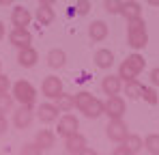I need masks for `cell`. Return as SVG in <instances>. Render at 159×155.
Masks as SVG:
<instances>
[{"label": "cell", "instance_id": "6da1fadb", "mask_svg": "<svg viewBox=\"0 0 159 155\" xmlns=\"http://www.w3.org/2000/svg\"><path fill=\"white\" fill-rule=\"evenodd\" d=\"M144 67H146L144 56H140L138 52H133V54H129V56L120 63V67H118V76H120L123 82H129V80H135V78L140 76V73L144 71Z\"/></svg>", "mask_w": 159, "mask_h": 155}, {"label": "cell", "instance_id": "7a4b0ae2", "mask_svg": "<svg viewBox=\"0 0 159 155\" xmlns=\"http://www.w3.org/2000/svg\"><path fill=\"white\" fill-rule=\"evenodd\" d=\"M127 43L133 50H142L148 45V35H146V22L142 17H135L129 22L127 28Z\"/></svg>", "mask_w": 159, "mask_h": 155}, {"label": "cell", "instance_id": "3957f363", "mask_svg": "<svg viewBox=\"0 0 159 155\" xmlns=\"http://www.w3.org/2000/svg\"><path fill=\"white\" fill-rule=\"evenodd\" d=\"M11 91H13V99H17V103L32 106L34 99H37V91H34V86H32L28 80H17V82L11 86Z\"/></svg>", "mask_w": 159, "mask_h": 155}, {"label": "cell", "instance_id": "277c9868", "mask_svg": "<svg viewBox=\"0 0 159 155\" xmlns=\"http://www.w3.org/2000/svg\"><path fill=\"white\" fill-rule=\"evenodd\" d=\"M78 129H80V123H78V116H75V114H71V112H65L62 116H58V125H56V131H58L62 138H67V136L75 134Z\"/></svg>", "mask_w": 159, "mask_h": 155}, {"label": "cell", "instance_id": "5b68a950", "mask_svg": "<svg viewBox=\"0 0 159 155\" xmlns=\"http://www.w3.org/2000/svg\"><path fill=\"white\" fill-rule=\"evenodd\" d=\"M34 121V112H32V106H20L15 112H13V125L17 129H28Z\"/></svg>", "mask_w": 159, "mask_h": 155}, {"label": "cell", "instance_id": "8992f818", "mask_svg": "<svg viewBox=\"0 0 159 155\" xmlns=\"http://www.w3.org/2000/svg\"><path fill=\"white\" fill-rule=\"evenodd\" d=\"M125 110H127L125 99H120L118 95H110L107 101H106V110H103V114L110 116V119H123Z\"/></svg>", "mask_w": 159, "mask_h": 155}, {"label": "cell", "instance_id": "52a82bcc", "mask_svg": "<svg viewBox=\"0 0 159 155\" xmlns=\"http://www.w3.org/2000/svg\"><path fill=\"white\" fill-rule=\"evenodd\" d=\"M106 134L112 142H123L129 131H127V125H125L123 119H110V123H107V127H106Z\"/></svg>", "mask_w": 159, "mask_h": 155}, {"label": "cell", "instance_id": "ba28073f", "mask_svg": "<svg viewBox=\"0 0 159 155\" xmlns=\"http://www.w3.org/2000/svg\"><path fill=\"white\" fill-rule=\"evenodd\" d=\"M62 93V80L56 76H48L41 84V95L48 97V99H56L58 95Z\"/></svg>", "mask_w": 159, "mask_h": 155}, {"label": "cell", "instance_id": "9c48e42d", "mask_svg": "<svg viewBox=\"0 0 159 155\" xmlns=\"http://www.w3.org/2000/svg\"><path fill=\"white\" fill-rule=\"evenodd\" d=\"M65 151L71 155H82L86 151V138L82 136V134H71V136H67L65 138Z\"/></svg>", "mask_w": 159, "mask_h": 155}, {"label": "cell", "instance_id": "30bf717a", "mask_svg": "<svg viewBox=\"0 0 159 155\" xmlns=\"http://www.w3.org/2000/svg\"><path fill=\"white\" fill-rule=\"evenodd\" d=\"M9 41L15 45V48H30V43H32V35H30V30L28 28H15L13 26V30L9 32Z\"/></svg>", "mask_w": 159, "mask_h": 155}, {"label": "cell", "instance_id": "8fae6325", "mask_svg": "<svg viewBox=\"0 0 159 155\" xmlns=\"http://www.w3.org/2000/svg\"><path fill=\"white\" fill-rule=\"evenodd\" d=\"M58 116H60V110L56 103H41L37 108V119L41 123H54V121H58Z\"/></svg>", "mask_w": 159, "mask_h": 155}, {"label": "cell", "instance_id": "7c38bea8", "mask_svg": "<svg viewBox=\"0 0 159 155\" xmlns=\"http://www.w3.org/2000/svg\"><path fill=\"white\" fill-rule=\"evenodd\" d=\"M30 20H32V15H30V11L26 7H15L11 11V24L15 28H26L30 24Z\"/></svg>", "mask_w": 159, "mask_h": 155}, {"label": "cell", "instance_id": "4fadbf2b", "mask_svg": "<svg viewBox=\"0 0 159 155\" xmlns=\"http://www.w3.org/2000/svg\"><path fill=\"white\" fill-rule=\"evenodd\" d=\"M120 15H123L127 22H131L135 17H142V7H140V2H135V0H123Z\"/></svg>", "mask_w": 159, "mask_h": 155}, {"label": "cell", "instance_id": "5bb4252c", "mask_svg": "<svg viewBox=\"0 0 159 155\" xmlns=\"http://www.w3.org/2000/svg\"><path fill=\"white\" fill-rule=\"evenodd\" d=\"M37 60H39V54H37V50H34L32 45H30V48H22L20 54H17V63H20L22 67H26V69L34 67Z\"/></svg>", "mask_w": 159, "mask_h": 155}, {"label": "cell", "instance_id": "9a60e30c", "mask_svg": "<svg viewBox=\"0 0 159 155\" xmlns=\"http://www.w3.org/2000/svg\"><path fill=\"white\" fill-rule=\"evenodd\" d=\"M120 84H123L120 76H106L101 80V91L106 93L107 97L110 95H118L120 93Z\"/></svg>", "mask_w": 159, "mask_h": 155}, {"label": "cell", "instance_id": "2e32d148", "mask_svg": "<svg viewBox=\"0 0 159 155\" xmlns=\"http://www.w3.org/2000/svg\"><path fill=\"white\" fill-rule=\"evenodd\" d=\"M107 24L106 22H101V20H95L93 24L88 26V37H90V41H103L107 37Z\"/></svg>", "mask_w": 159, "mask_h": 155}, {"label": "cell", "instance_id": "e0dca14e", "mask_svg": "<svg viewBox=\"0 0 159 155\" xmlns=\"http://www.w3.org/2000/svg\"><path fill=\"white\" fill-rule=\"evenodd\" d=\"M34 17H37V22L41 26H50L54 22V17H56V13H54V9L50 4H39V9L34 11Z\"/></svg>", "mask_w": 159, "mask_h": 155}, {"label": "cell", "instance_id": "ac0fdd59", "mask_svg": "<svg viewBox=\"0 0 159 155\" xmlns=\"http://www.w3.org/2000/svg\"><path fill=\"white\" fill-rule=\"evenodd\" d=\"M95 65L99 67V69H110L112 65H114V52L112 50H97L95 54Z\"/></svg>", "mask_w": 159, "mask_h": 155}, {"label": "cell", "instance_id": "d6986e66", "mask_svg": "<svg viewBox=\"0 0 159 155\" xmlns=\"http://www.w3.org/2000/svg\"><path fill=\"white\" fill-rule=\"evenodd\" d=\"M103 110H106V103L99 101L97 97H93L90 103L84 108V116H86V119H97V116H101V114H103Z\"/></svg>", "mask_w": 159, "mask_h": 155}, {"label": "cell", "instance_id": "ffe728a7", "mask_svg": "<svg viewBox=\"0 0 159 155\" xmlns=\"http://www.w3.org/2000/svg\"><path fill=\"white\" fill-rule=\"evenodd\" d=\"M65 63H67V54L65 50H50L48 52V65L52 67V69H60V67H65Z\"/></svg>", "mask_w": 159, "mask_h": 155}, {"label": "cell", "instance_id": "44dd1931", "mask_svg": "<svg viewBox=\"0 0 159 155\" xmlns=\"http://www.w3.org/2000/svg\"><path fill=\"white\" fill-rule=\"evenodd\" d=\"M123 144L127 147L129 155L140 153V151L144 149V140H142L140 136H135V134H127V136H125V140H123Z\"/></svg>", "mask_w": 159, "mask_h": 155}, {"label": "cell", "instance_id": "7402d4cb", "mask_svg": "<svg viewBox=\"0 0 159 155\" xmlns=\"http://www.w3.org/2000/svg\"><path fill=\"white\" fill-rule=\"evenodd\" d=\"M34 142L45 151V149H50V147H54V142H56V138H54V134L50 131V129H39L37 131V136H34Z\"/></svg>", "mask_w": 159, "mask_h": 155}, {"label": "cell", "instance_id": "603a6c76", "mask_svg": "<svg viewBox=\"0 0 159 155\" xmlns=\"http://www.w3.org/2000/svg\"><path fill=\"white\" fill-rule=\"evenodd\" d=\"M54 101H56V106H58L60 112H71V110L75 108V95H67V93L62 91Z\"/></svg>", "mask_w": 159, "mask_h": 155}, {"label": "cell", "instance_id": "cb8c5ba5", "mask_svg": "<svg viewBox=\"0 0 159 155\" xmlns=\"http://www.w3.org/2000/svg\"><path fill=\"white\" fill-rule=\"evenodd\" d=\"M142 93H144V86L138 82V78L125 82V95H127V97H131V99H142Z\"/></svg>", "mask_w": 159, "mask_h": 155}, {"label": "cell", "instance_id": "d4e9b609", "mask_svg": "<svg viewBox=\"0 0 159 155\" xmlns=\"http://www.w3.org/2000/svg\"><path fill=\"white\" fill-rule=\"evenodd\" d=\"M144 149L151 155H159V134H151L144 138Z\"/></svg>", "mask_w": 159, "mask_h": 155}, {"label": "cell", "instance_id": "484cf974", "mask_svg": "<svg viewBox=\"0 0 159 155\" xmlns=\"http://www.w3.org/2000/svg\"><path fill=\"white\" fill-rule=\"evenodd\" d=\"M13 95H9V93H0V114H7V112H11L13 110Z\"/></svg>", "mask_w": 159, "mask_h": 155}, {"label": "cell", "instance_id": "4316f807", "mask_svg": "<svg viewBox=\"0 0 159 155\" xmlns=\"http://www.w3.org/2000/svg\"><path fill=\"white\" fill-rule=\"evenodd\" d=\"M90 99H93V95H90L88 91H82V93H78V95H75V108H78L80 112H84V108L90 103Z\"/></svg>", "mask_w": 159, "mask_h": 155}, {"label": "cell", "instance_id": "83f0119b", "mask_svg": "<svg viewBox=\"0 0 159 155\" xmlns=\"http://www.w3.org/2000/svg\"><path fill=\"white\" fill-rule=\"evenodd\" d=\"M142 99L146 103H151V106H157L159 97H157V91H155V86H144V93H142Z\"/></svg>", "mask_w": 159, "mask_h": 155}, {"label": "cell", "instance_id": "f1b7e54d", "mask_svg": "<svg viewBox=\"0 0 159 155\" xmlns=\"http://www.w3.org/2000/svg\"><path fill=\"white\" fill-rule=\"evenodd\" d=\"M120 7H123V0H103V9L112 15L120 13Z\"/></svg>", "mask_w": 159, "mask_h": 155}, {"label": "cell", "instance_id": "f546056e", "mask_svg": "<svg viewBox=\"0 0 159 155\" xmlns=\"http://www.w3.org/2000/svg\"><path fill=\"white\" fill-rule=\"evenodd\" d=\"M73 9H75L78 15H86V13L90 11V2H88V0H78V4H75Z\"/></svg>", "mask_w": 159, "mask_h": 155}, {"label": "cell", "instance_id": "4dcf8cb0", "mask_svg": "<svg viewBox=\"0 0 159 155\" xmlns=\"http://www.w3.org/2000/svg\"><path fill=\"white\" fill-rule=\"evenodd\" d=\"M41 151H43V149H41L37 142H34V144H24V149H22V153H24V155H39Z\"/></svg>", "mask_w": 159, "mask_h": 155}, {"label": "cell", "instance_id": "1f68e13d", "mask_svg": "<svg viewBox=\"0 0 159 155\" xmlns=\"http://www.w3.org/2000/svg\"><path fill=\"white\" fill-rule=\"evenodd\" d=\"M9 88H11V80L0 73V93H9Z\"/></svg>", "mask_w": 159, "mask_h": 155}, {"label": "cell", "instance_id": "d6a6232c", "mask_svg": "<svg viewBox=\"0 0 159 155\" xmlns=\"http://www.w3.org/2000/svg\"><path fill=\"white\" fill-rule=\"evenodd\" d=\"M7 129H9V123H7L4 114H0V136H4V134H7Z\"/></svg>", "mask_w": 159, "mask_h": 155}, {"label": "cell", "instance_id": "836d02e7", "mask_svg": "<svg viewBox=\"0 0 159 155\" xmlns=\"http://www.w3.org/2000/svg\"><path fill=\"white\" fill-rule=\"evenodd\" d=\"M151 82H153V86H159V67L151 71Z\"/></svg>", "mask_w": 159, "mask_h": 155}, {"label": "cell", "instance_id": "e575fe53", "mask_svg": "<svg viewBox=\"0 0 159 155\" xmlns=\"http://www.w3.org/2000/svg\"><path fill=\"white\" fill-rule=\"evenodd\" d=\"M114 155H129V151H127V147L120 142V147H116V149H114Z\"/></svg>", "mask_w": 159, "mask_h": 155}, {"label": "cell", "instance_id": "d590c367", "mask_svg": "<svg viewBox=\"0 0 159 155\" xmlns=\"http://www.w3.org/2000/svg\"><path fill=\"white\" fill-rule=\"evenodd\" d=\"M15 0H0V7H11Z\"/></svg>", "mask_w": 159, "mask_h": 155}, {"label": "cell", "instance_id": "8d00e7d4", "mask_svg": "<svg viewBox=\"0 0 159 155\" xmlns=\"http://www.w3.org/2000/svg\"><path fill=\"white\" fill-rule=\"evenodd\" d=\"M54 2L56 0H39V4H50V7H54Z\"/></svg>", "mask_w": 159, "mask_h": 155}, {"label": "cell", "instance_id": "74e56055", "mask_svg": "<svg viewBox=\"0 0 159 155\" xmlns=\"http://www.w3.org/2000/svg\"><path fill=\"white\" fill-rule=\"evenodd\" d=\"M4 32H7V30H4V24H2V22H0V39H2V37H4Z\"/></svg>", "mask_w": 159, "mask_h": 155}, {"label": "cell", "instance_id": "f35d334b", "mask_svg": "<svg viewBox=\"0 0 159 155\" xmlns=\"http://www.w3.org/2000/svg\"><path fill=\"white\" fill-rule=\"evenodd\" d=\"M146 2H148L151 7H159V0H146Z\"/></svg>", "mask_w": 159, "mask_h": 155}, {"label": "cell", "instance_id": "ab89813d", "mask_svg": "<svg viewBox=\"0 0 159 155\" xmlns=\"http://www.w3.org/2000/svg\"><path fill=\"white\" fill-rule=\"evenodd\" d=\"M0 67H2V60H0Z\"/></svg>", "mask_w": 159, "mask_h": 155}]
</instances>
